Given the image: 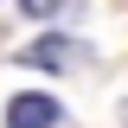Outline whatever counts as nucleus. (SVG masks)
I'll list each match as a JSON object with an SVG mask.
<instances>
[{"label":"nucleus","instance_id":"nucleus-1","mask_svg":"<svg viewBox=\"0 0 128 128\" xmlns=\"http://www.w3.org/2000/svg\"><path fill=\"white\" fill-rule=\"evenodd\" d=\"M90 58V45H83V38H38V45H26L19 51V64H32V70H77V64Z\"/></svg>","mask_w":128,"mask_h":128},{"label":"nucleus","instance_id":"nucleus-2","mask_svg":"<svg viewBox=\"0 0 128 128\" xmlns=\"http://www.w3.org/2000/svg\"><path fill=\"white\" fill-rule=\"evenodd\" d=\"M58 96H38V90H26V96H13L6 102V128H58Z\"/></svg>","mask_w":128,"mask_h":128},{"label":"nucleus","instance_id":"nucleus-3","mask_svg":"<svg viewBox=\"0 0 128 128\" xmlns=\"http://www.w3.org/2000/svg\"><path fill=\"white\" fill-rule=\"evenodd\" d=\"M70 6H83V0H19V13H32V19H58Z\"/></svg>","mask_w":128,"mask_h":128},{"label":"nucleus","instance_id":"nucleus-4","mask_svg":"<svg viewBox=\"0 0 128 128\" xmlns=\"http://www.w3.org/2000/svg\"><path fill=\"white\" fill-rule=\"evenodd\" d=\"M122 122H128V96H122Z\"/></svg>","mask_w":128,"mask_h":128}]
</instances>
